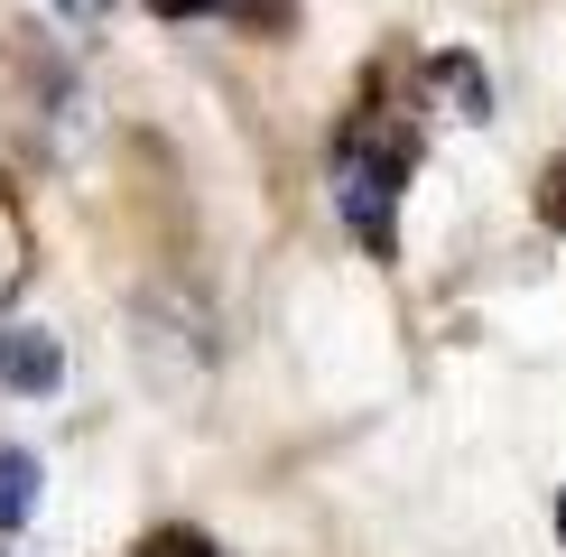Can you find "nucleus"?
<instances>
[{
  "label": "nucleus",
  "mask_w": 566,
  "mask_h": 557,
  "mask_svg": "<svg viewBox=\"0 0 566 557\" xmlns=\"http://www.w3.org/2000/svg\"><path fill=\"white\" fill-rule=\"evenodd\" d=\"M0 381H10V390H56L65 381L56 335H38V325H0Z\"/></svg>",
  "instance_id": "nucleus-2"
},
{
  "label": "nucleus",
  "mask_w": 566,
  "mask_h": 557,
  "mask_svg": "<svg viewBox=\"0 0 566 557\" xmlns=\"http://www.w3.org/2000/svg\"><path fill=\"white\" fill-rule=\"evenodd\" d=\"M538 214H548V232H566V158L548 168V196H538Z\"/></svg>",
  "instance_id": "nucleus-5"
},
{
  "label": "nucleus",
  "mask_w": 566,
  "mask_h": 557,
  "mask_svg": "<svg viewBox=\"0 0 566 557\" xmlns=\"http://www.w3.org/2000/svg\"><path fill=\"white\" fill-rule=\"evenodd\" d=\"M38 511V455L29 446H0V529H19Z\"/></svg>",
  "instance_id": "nucleus-3"
},
{
  "label": "nucleus",
  "mask_w": 566,
  "mask_h": 557,
  "mask_svg": "<svg viewBox=\"0 0 566 557\" xmlns=\"http://www.w3.org/2000/svg\"><path fill=\"white\" fill-rule=\"evenodd\" d=\"M149 557H214L205 539H186V529H168V539H149Z\"/></svg>",
  "instance_id": "nucleus-6"
},
{
  "label": "nucleus",
  "mask_w": 566,
  "mask_h": 557,
  "mask_svg": "<svg viewBox=\"0 0 566 557\" xmlns=\"http://www.w3.org/2000/svg\"><path fill=\"white\" fill-rule=\"evenodd\" d=\"M56 10H75V19H103V10H112V0H56Z\"/></svg>",
  "instance_id": "nucleus-7"
},
{
  "label": "nucleus",
  "mask_w": 566,
  "mask_h": 557,
  "mask_svg": "<svg viewBox=\"0 0 566 557\" xmlns=\"http://www.w3.org/2000/svg\"><path fill=\"white\" fill-rule=\"evenodd\" d=\"M158 19H251V29H270V19H289V0H149Z\"/></svg>",
  "instance_id": "nucleus-4"
},
{
  "label": "nucleus",
  "mask_w": 566,
  "mask_h": 557,
  "mask_svg": "<svg viewBox=\"0 0 566 557\" xmlns=\"http://www.w3.org/2000/svg\"><path fill=\"white\" fill-rule=\"evenodd\" d=\"M557 539H566V493H557Z\"/></svg>",
  "instance_id": "nucleus-8"
},
{
  "label": "nucleus",
  "mask_w": 566,
  "mask_h": 557,
  "mask_svg": "<svg viewBox=\"0 0 566 557\" xmlns=\"http://www.w3.org/2000/svg\"><path fill=\"white\" fill-rule=\"evenodd\" d=\"M399 177H409V149H399V139H344V158H335V214H344V232L371 251V261L399 251Z\"/></svg>",
  "instance_id": "nucleus-1"
}]
</instances>
